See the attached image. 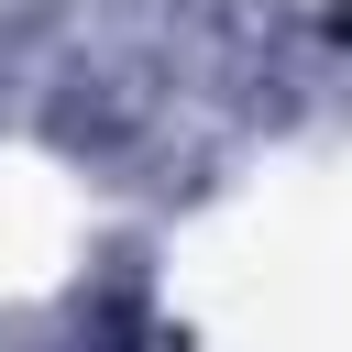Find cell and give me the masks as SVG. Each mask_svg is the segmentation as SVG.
<instances>
[]
</instances>
